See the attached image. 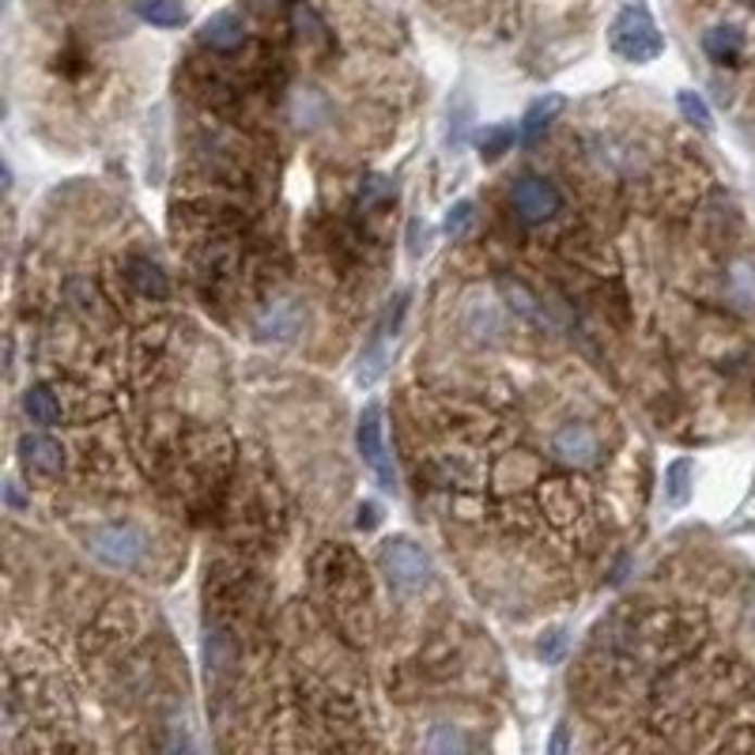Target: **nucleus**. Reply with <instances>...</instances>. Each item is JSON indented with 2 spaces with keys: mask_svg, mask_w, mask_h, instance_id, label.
<instances>
[{
  "mask_svg": "<svg viewBox=\"0 0 755 755\" xmlns=\"http://www.w3.org/2000/svg\"><path fill=\"white\" fill-rule=\"evenodd\" d=\"M473 219H476V204L473 201H457L453 204V209L446 212V235H453V238H461L465 235L468 227H473Z\"/></svg>",
  "mask_w": 755,
  "mask_h": 755,
  "instance_id": "nucleus-21",
  "label": "nucleus"
},
{
  "mask_svg": "<svg viewBox=\"0 0 755 755\" xmlns=\"http://www.w3.org/2000/svg\"><path fill=\"white\" fill-rule=\"evenodd\" d=\"M563 744H567V729L559 726V733H555V741H552V752H563Z\"/></svg>",
  "mask_w": 755,
  "mask_h": 755,
  "instance_id": "nucleus-24",
  "label": "nucleus"
},
{
  "mask_svg": "<svg viewBox=\"0 0 755 755\" xmlns=\"http://www.w3.org/2000/svg\"><path fill=\"white\" fill-rule=\"evenodd\" d=\"M514 140H518V129H514V125H488L476 144H480V155L488 159V163H495V159H503L506 151L514 148Z\"/></svg>",
  "mask_w": 755,
  "mask_h": 755,
  "instance_id": "nucleus-13",
  "label": "nucleus"
},
{
  "mask_svg": "<svg viewBox=\"0 0 755 755\" xmlns=\"http://www.w3.org/2000/svg\"><path fill=\"white\" fill-rule=\"evenodd\" d=\"M87 548L99 555L106 567H117V570H137L140 563L148 559V537L133 526H95L87 532Z\"/></svg>",
  "mask_w": 755,
  "mask_h": 755,
  "instance_id": "nucleus-3",
  "label": "nucleus"
},
{
  "mask_svg": "<svg viewBox=\"0 0 755 755\" xmlns=\"http://www.w3.org/2000/svg\"><path fill=\"white\" fill-rule=\"evenodd\" d=\"M748 627H752V634H755V601L748 604Z\"/></svg>",
  "mask_w": 755,
  "mask_h": 755,
  "instance_id": "nucleus-25",
  "label": "nucleus"
},
{
  "mask_svg": "<svg viewBox=\"0 0 755 755\" xmlns=\"http://www.w3.org/2000/svg\"><path fill=\"white\" fill-rule=\"evenodd\" d=\"M503 295H506V306L514 310V314H521L526 322L532 325H544L548 317H544V310L537 306V295L532 291H526L521 284H514V280H503Z\"/></svg>",
  "mask_w": 755,
  "mask_h": 755,
  "instance_id": "nucleus-14",
  "label": "nucleus"
},
{
  "mask_svg": "<svg viewBox=\"0 0 755 755\" xmlns=\"http://www.w3.org/2000/svg\"><path fill=\"white\" fill-rule=\"evenodd\" d=\"M291 117H295V125L314 129V125L325 122V99L317 91H295V99H291Z\"/></svg>",
  "mask_w": 755,
  "mask_h": 755,
  "instance_id": "nucleus-16",
  "label": "nucleus"
},
{
  "mask_svg": "<svg viewBox=\"0 0 755 755\" xmlns=\"http://www.w3.org/2000/svg\"><path fill=\"white\" fill-rule=\"evenodd\" d=\"M729 291L741 306H755V268L752 265H737L729 273Z\"/></svg>",
  "mask_w": 755,
  "mask_h": 755,
  "instance_id": "nucleus-19",
  "label": "nucleus"
},
{
  "mask_svg": "<svg viewBox=\"0 0 755 755\" xmlns=\"http://www.w3.org/2000/svg\"><path fill=\"white\" fill-rule=\"evenodd\" d=\"M137 12L144 15L148 23H155V27H178V23L186 20L178 0H137Z\"/></svg>",
  "mask_w": 755,
  "mask_h": 755,
  "instance_id": "nucleus-15",
  "label": "nucleus"
},
{
  "mask_svg": "<svg viewBox=\"0 0 755 755\" xmlns=\"http://www.w3.org/2000/svg\"><path fill=\"white\" fill-rule=\"evenodd\" d=\"M299 329H302V310H299V302H291V299L273 302L257 322V332L268 340H291Z\"/></svg>",
  "mask_w": 755,
  "mask_h": 755,
  "instance_id": "nucleus-8",
  "label": "nucleus"
},
{
  "mask_svg": "<svg viewBox=\"0 0 755 755\" xmlns=\"http://www.w3.org/2000/svg\"><path fill=\"white\" fill-rule=\"evenodd\" d=\"M511 204H514V212L526 219V224H544V219H552L555 212H559L563 197H559V189H555L548 178L526 174V178L514 186Z\"/></svg>",
  "mask_w": 755,
  "mask_h": 755,
  "instance_id": "nucleus-4",
  "label": "nucleus"
},
{
  "mask_svg": "<svg viewBox=\"0 0 755 755\" xmlns=\"http://www.w3.org/2000/svg\"><path fill=\"white\" fill-rule=\"evenodd\" d=\"M703 50H706V58L718 61V65H733V61L744 53V30H737V27H710L703 35Z\"/></svg>",
  "mask_w": 755,
  "mask_h": 755,
  "instance_id": "nucleus-10",
  "label": "nucleus"
},
{
  "mask_svg": "<svg viewBox=\"0 0 755 755\" xmlns=\"http://www.w3.org/2000/svg\"><path fill=\"white\" fill-rule=\"evenodd\" d=\"M375 521H378V506H375V503H367V506H363V511H360V526H363V529H370V526H375Z\"/></svg>",
  "mask_w": 755,
  "mask_h": 755,
  "instance_id": "nucleus-23",
  "label": "nucleus"
},
{
  "mask_svg": "<svg viewBox=\"0 0 755 755\" xmlns=\"http://www.w3.org/2000/svg\"><path fill=\"white\" fill-rule=\"evenodd\" d=\"M612 50L624 61H631V65H646V61H657L665 53L662 30H657L654 15L642 4H627L616 15V23H612Z\"/></svg>",
  "mask_w": 755,
  "mask_h": 755,
  "instance_id": "nucleus-1",
  "label": "nucleus"
},
{
  "mask_svg": "<svg viewBox=\"0 0 755 755\" xmlns=\"http://www.w3.org/2000/svg\"><path fill=\"white\" fill-rule=\"evenodd\" d=\"M4 503L12 506V511H30V499H23V491H20V483H15V480L4 483Z\"/></svg>",
  "mask_w": 755,
  "mask_h": 755,
  "instance_id": "nucleus-22",
  "label": "nucleus"
},
{
  "mask_svg": "<svg viewBox=\"0 0 755 755\" xmlns=\"http://www.w3.org/2000/svg\"><path fill=\"white\" fill-rule=\"evenodd\" d=\"M691 476H695V465H691L688 457L672 461L669 473H665V491H669V499H672L677 506L688 503V495H691Z\"/></svg>",
  "mask_w": 755,
  "mask_h": 755,
  "instance_id": "nucleus-17",
  "label": "nucleus"
},
{
  "mask_svg": "<svg viewBox=\"0 0 755 755\" xmlns=\"http://www.w3.org/2000/svg\"><path fill=\"white\" fill-rule=\"evenodd\" d=\"M381 570H386L389 586H393L397 593H404V597L424 593L435 575L424 548L412 544V540H404V537L386 540V548H381Z\"/></svg>",
  "mask_w": 755,
  "mask_h": 755,
  "instance_id": "nucleus-2",
  "label": "nucleus"
},
{
  "mask_svg": "<svg viewBox=\"0 0 755 755\" xmlns=\"http://www.w3.org/2000/svg\"><path fill=\"white\" fill-rule=\"evenodd\" d=\"M552 450H555V457H559L563 465H570V468H590V465H597V461H601V439H597V431H593V427H586V424H567V427H563V431L552 439Z\"/></svg>",
  "mask_w": 755,
  "mask_h": 755,
  "instance_id": "nucleus-6",
  "label": "nucleus"
},
{
  "mask_svg": "<svg viewBox=\"0 0 755 755\" xmlns=\"http://www.w3.org/2000/svg\"><path fill=\"white\" fill-rule=\"evenodd\" d=\"M242 38H246V27L235 12H216L212 20H204V27H201V42L212 46V50H235Z\"/></svg>",
  "mask_w": 755,
  "mask_h": 755,
  "instance_id": "nucleus-9",
  "label": "nucleus"
},
{
  "mask_svg": "<svg viewBox=\"0 0 755 755\" xmlns=\"http://www.w3.org/2000/svg\"><path fill=\"white\" fill-rule=\"evenodd\" d=\"M563 106H567L563 95H544V99L532 102V106L526 110V117H521V137H526V144H537L540 133L563 114Z\"/></svg>",
  "mask_w": 755,
  "mask_h": 755,
  "instance_id": "nucleus-11",
  "label": "nucleus"
},
{
  "mask_svg": "<svg viewBox=\"0 0 755 755\" xmlns=\"http://www.w3.org/2000/svg\"><path fill=\"white\" fill-rule=\"evenodd\" d=\"M20 461L35 476H61L65 468V450L50 435H23L20 439Z\"/></svg>",
  "mask_w": 755,
  "mask_h": 755,
  "instance_id": "nucleus-7",
  "label": "nucleus"
},
{
  "mask_svg": "<svg viewBox=\"0 0 755 755\" xmlns=\"http://www.w3.org/2000/svg\"><path fill=\"white\" fill-rule=\"evenodd\" d=\"M23 412H27L30 424H38V427H58L61 424V404L46 386H30L27 393H23Z\"/></svg>",
  "mask_w": 755,
  "mask_h": 755,
  "instance_id": "nucleus-12",
  "label": "nucleus"
},
{
  "mask_svg": "<svg viewBox=\"0 0 755 755\" xmlns=\"http://www.w3.org/2000/svg\"><path fill=\"white\" fill-rule=\"evenodd\" d=\"M355 442H360L363 461H367V465L381 476V483H386V488H393V468H389V457H386V427H381V408H378V404H367V408H363Z\"/></svg>",
  "mask_w": 755,
  "mask_h": 755,
  "instance_id": "nucleus-5",
  "label": "nucleus"
},
{
  "mask_svg": "<svg viewBox=\"0 0 755 755\" xmlns=\"http://www.w3.org/2000/svg\"><path fill=\"white\" fill-rule=\"evenodd\" d=\"M133 273H129V280L137 284L140 288V295H151V299H166V276L159 273L151 261H133Z\"/></svg>",
  "mask_w": 755,
  "mask_h": 755,
  "instance_id": "nucleus-18",
  "label": "nucleus"
},
{
  "mask_svg": "<svg viewBox=\"0 0 755 755\" xmlns=\"http://www.w3.org/2000/svg\"><path fill=\"white\" fill-rule=\"evenodd\" d=\"M677 106H680V114L688 117L691 125H699V129H710V110H706V102L699 99L695 91H680Z\"/></svg>",
  "mask_w": 755,
  "mask_h": 755,
  "instance_id": "nucleus-20",
  "label": "nucleus"
}]
</instances>
